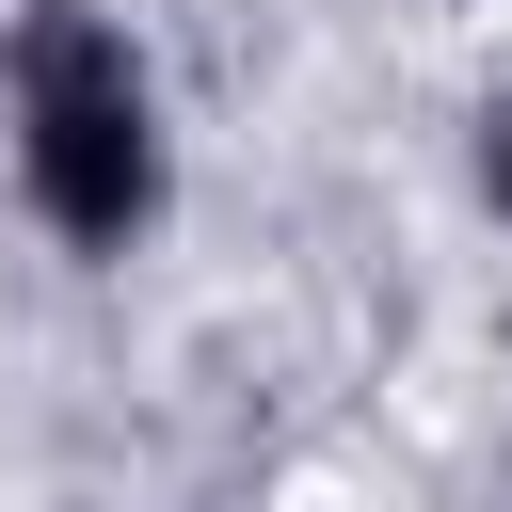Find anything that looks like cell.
<instances>
[{
  "label": "cell",
  "mask_w": 512,
  "mask_h": 512,
  "mask_svg": "<svg viewBox=\"0 0 512 512\" xmlns=\"http://www.w3.org/2000/svg\"><path fill=\"white\" fill-rule=\"evenodd\" d=\"M0 192L64 272H128L176 224V80L112 0H0Z\"/></svg>",
  "instance_id": "obj_1"
},
{
  "label": "cell",
  "mask_w": 512,
  "mask_h": 512,
  "mask_svg": "<svg viewBox=\"0 0 512 512\" xmlns=\"http://www.w3.org/2000/svg\"><path fill=\"white\" fill-rule=\"evenodd\" d=\"M464 208L512 240V80H480V96H464Z\"/></svg>",
  "instance_id": "obj_2"
}]
</instances>
